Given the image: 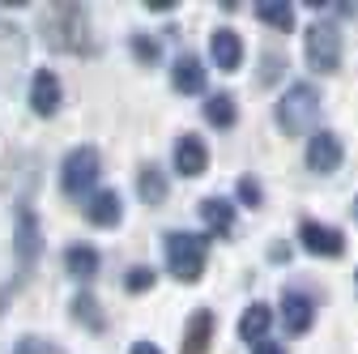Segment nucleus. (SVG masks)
I'll use <instances>...</instances> for the list:
<instances>
[{
  "mask_svg": "<svg viewBox=\"0 0 358 354\" xmlns=\"http://www.w3.org/2000/svg\"><path fill=\"white\" fill-rule=\"evenodd\" d=\"M43 38L56 52H90V22H85V5H52L43 13Z\"/></svg>",
  "mask_w": 358,
  "mask_h": 354,
  "instance_id": "obj_1",
  "label": "nucleus"
},
{
  "mask_svg": "<svg viewBox=\"0 0 358 354\" xmlns=\"http://www.w3.org/2000/svg\"><path fill=\"white\" fill-rule=\"evenodd\" d=\"M166 252V269L179 282H196L205 274V260H209V235H192V231H166L162 239Z\"/></svg>",
  "mask_w": 358,
  "mask_h": 354,
  "instance_id": "obj_2",
  "label": "nucleus"
},
{
  "mask_svg": "<svg viewBox=\"0 0 358 354\" xmlns=\"http://www.w3.org/2000/svg\"><path fill=\"white\" fill-rule=\"evenodd\" d=\"M316 120H320V90L311 81H294L278 103V128L286 137H303L316 128Z\"/></svg>",
  "mask_w": 358,
  "mask_h": 354,
  "instance_id": "obj_3",
  "label": "nucleus"
},
{
  "mask_svg": "<svg viewBox=\"0 0 358 354\" xmlns=\"http://www.w3.org/2000/svg\"><path fill=\"white\" fill-rule=\"evenodd\" d=\"M303 56H307V64L316 69V73H337V69H341V56H345L337 22H329V17H316V22H311V26L303 30Z\"/></svg>",
  "mask_w": 358,
  "mask_h": 354,
  "instance_id": "obj_4",
  "label": "nucleus"
},
{
  "mask_svg": "<svg viewBox=\"0 0 358 354\" xmlns=\"http://www.w3.org/2000/svg\"><path fill=\"white\" fill-rule=\"evenodd\" d=\"M99 171H103L99 150H94V146H77V150H69L64 162H60V188H64L69 197H81V192L94 188Z\"/></svg>",
  "mask_w": 358,
  "mask_h": 354,
  "instance_id": "obj_5",
  "label": "nucleus"
},
{
  "mask_svg": "<svg viewBox=\"0 0 358 354\" xmlns=\"http://www.w3.org/2000/svg\"><path fill=\"white\" fill-rule=\"evenodd\" d=\"M13 252H17V269L30 274L38 256H43V227H38V213L30 205H17V218H13Z\"/></svg>",
  "mask_w": 358,
  "mask_h": 354,
  "instance_id": "obj_6",
  "label": "nucleus"
},
{
  "mask_svg": "<svg viewBox=\"0 0 358 354\" xmlns=\"http://www.w3.org/2000/svg\"><path fill=\"white\" fill-rule=\"evenodd\" d=\"M345 158V146L337 132H311V141H307V167L316 171V175H333Z\"/></svg>",
  "mask_w": 358,
  "mask_h": 354,
  "instance_id": "obj_7",
  "label": "nucleus"
},
{
  "mask_svg": "<svg viewBox=\"0 0 358 354\" xmlns=\"http://www.w3.org/2000/svg\"><path fill=\"white\" fill-rule=\"evenodd\" d=\"M299 243H303L311 256H329V260H337V256L345 252V235H341L337 227H324V222H303V227H299Z\"/></svg>",
  "mask_w": 358,
  "mask_h": 354,
  "instance_id": "obj_8",
  "label": "nucleus"
},
{
  "mask_svg": "<svg viewBox=\"0 0 358 354\" xmlns=\"http://www.w3.org/2000/svg\"><path fill=\"white\" fill-rule=\"evenodd\" d=\"M120 218H124V201H120V192H111V188H99L94 197L85 201V222H90V227L115 231Z\"/></svg>",
  "mask_w": 358,
  "mask_h": 354,
  "instance_id": "obj_9",
  "label": "nucleus"
},
{
  "mask_svg": "<svg viewBox=\"0 0 358 354\" xmlns=\"http://www.w3.org/2000/svg\"><path fill=\"white\" fill-rule=\"evenodd\" d=\"M205 167H209V146L196 132H184V137L175 141V171L184 175V180H196V175H205Z\"/></svg>",
  "mask_w": 358,
  "mask_h": 354,
  "instance_id": "obj_10",
  "label": "nucleus"
},
{
  "mask_svg": "<svg viewBox=\"0 0 358 354\" xmlns=\"http://www.w3.org/2000/svg\"><path fill=\"white\" fill-rule=\"evenodd\" d=\"M30 111L43 115V120L60 111V77H56L52 69H38V73L30 77Z\"/></svg>",
  "mask_w": 358,
  "mask_h": 354,
  "instance_id": "obj_11",
  "label": "nucleus"
},
{
  "mask_svg": "<svg viewBox=\"0 0 358 354\" xmlns=\"http://www.w3.org/2000/svg\"><path fill=\"white\" fill-rule=\"evenodd\" d=\"M282 325L294 337L311 333V325H316V303H311L303 290H282Z\"/></svg>",
  "mask_w": 358,
  "mask_h": 354,
  "instance_id": "obj_12",
  "label": "nucleus"
},
{
  "mask_svg": "<svg viewBox=\"0 0 358 354\" xmlns=\"http://www.w3.org/2000/svg\"><path fill=\"white\" fill-rule=\"evenodd\" d=\"M209 56H213V64H217L222 73H235V69L243 64V38H239L235 30H227V26H217V30L209 34Z\"/></svg>",
  "mask_w": 358,
  "mask_h": 354,
  "instance_id": "obj_13",
  "label": "nucleus"
},
{
  "mask_svg": "<svg viewBox=\"0 0 358 354\" xmlns=\"http://www.w3.org/2000/svg\"><path fill=\"white\" fill-rule=\"evenodd\" d=\"M205 64H201V56H192V52H184L175 64H171V85H175V94H205Z\"/></svg>",
  "mask_w": 358,
  "mask_h": 354,
  "instance_id": "obj_14",
  "label": "nucleus"
},
{
  "mask_svg": "<svg viewBox=\"0 0 358 354\" xmlns=\"http://www.w3.org/2000/svg\"><path fill=\"white\" fill-rule=\"evenodd\" d=\"M201 222L209 227V235H231L235 231V205L227 197H205L201 201Z\"/></svg>",
  "mask_w": 358,
  "mask_h": 354,
  "instance_id": "obj_15",
  "label": "nucleus"
},
{
  "mask_svg": "<svg viewBox=\"0 0 358 354\" xmlns=\"http://www.w3.org/2000/svg\"><path fill=\"white\" fill-rule=\"evenodd\" d=\"M99 264H103L99 248H90V243H69V248H64V269H69L77 282H90V278L99 274Z\"/></svg>",
  "mask_w": 358,
  "mask_h": 354,
  "instance_id": "obj_16",
  "label": "nucleus"
},
{
  "mask_svg": "<svg viewBox=\"0 0 358 354\" xmlns=\"http://www.w3.org/2000/svg\"><path fill=\"white\" fill-rule=\"evenodd\" d=\"M209 341H213V312L196 307L188 320V333H184V354H209Z\"/></svg>",
  "mask_w": 358,
  "mask_h": 354,
  "instance_id": "obj_17",
  "label": "nucleus"
},
{
  "mask_svg": "<svg viewBox=\"0 0 358 354\" xmlns=\"http://www.w3.org/2000/svg\"><path fill=\"white\" fill-rule=\"evenodd\" d=\"M268 329H273V307H268V303H248V312L239 320V337L256 346V341H264Z\"/></svg>",
  "mask_w": 358,
  "mask_h": 354,
  "instance_id": "obj_18",
  "label": "nucleus"
},
{
  "mask_svg": "<svg viewBox=\"0 0 358 354\" xmlns=\"http://www.w3.org/2000/svg\"><path fill=\"white\" fill-rule=\"evenodd\" d=\"M73 320H77L81 329H90V333H103V329H107V320H103V303L90 295V290H77V299H73Z\"/></svg>",
  "mask_w": 358,
  "mask_h": 354,
  "instance_id": "obj_19",
  "label": "nucleus"
},
{
  "mask_svg": "<svg viewBox=\"0 0 358 354\" xmlns=\"http://www.w3.org/2000/svg\"><path fill=\"white\" fill-rule=\"evenodd\" d=\"M166 192H171V188H166V175H162L154 162H145V167L137 171V197H141L145 205H162Z\"/></svg>",
  "mask_w": 358,
  "mask_h": 354,
  "instance_id": "obj_20",
  "label": "nucleus"
},
{
  "mask_svg": "<svg viewBox=\"0 0 358 354\" xmlns=\"http://www.w3.org/2000/svg\"><path fill=\"white\" fill-rule=\"evenodd\" d=\"M256 17H260L264 26L282 30V34L294 30V5H286V0H260V5H256Z\"/></svg>",
  "mask_w": 358,
  "mask_h": 354,
  "instance_id": "obj_21",
  "label": "nucleus"
},
{
  "mask_svg": "<svg viewBox=\"0 0 358 354\" xmlns=\"http://www.w3.org/2000/svg\"><path fill=\"white\" fill-rule=\"evenodd\" d=\"M205 120L213 124V128H235V120H239V111H235V99L222 90V94H209L205 99Z\"/></svg>",
  "mask_w": 358,
  "mask_h": 354,
  "instance_id": "obj_22",
  "label": "nucleus"
},
{
  "mask_svg": "<svg viewBox=\"0 0 358 354\" xmlns=\"http://www.w3.org/2000/svg\"><path fill=\"white\" fill-rule=\"evenodd\" d=\"M132 56L141 64H158L162 60V43H154L150 34H132Z\"/></svg>",
  "mask_w": 358,
  "mask_h": 354,
  "instance_id": "obj_23",
  "label": "nucleus"
},
{
  "mask_svg": "<svg viewBox=\"0 0 358 354\" xmlns=\"http://www.w3.org/2000/svg\"><path fill=\"white\" fill-rule=\"evenodd\" d=\"M154 282H158V274L145 269V264H137V269H128V274H124V290H132V295H145Z\"/></svg>",
  "mask_w": 358,
  "mask_h": 354,
  "instance_id": "obj_24",
  "label": "nucleus"
},
{
  "mask_svg": "<svg viewBox=\"0 0 358 354\" xmlns=\"http://www.w3.org/2000/svg\"><path fill=\"white\" fill-rule=\"evenodd\" d=\"M239 201H243V205H260V184H256V175H243V180H239Z\"/></svg>",
  "mask_w": 358,
  "mask_h": 354,
  "instance_id": "obj_25",
  "label": "nucleus"
},
{
  "mask_svg": "<svg viewBox=\"0 0 358 354\" xmlns=\"http://www.w3.org/2000/svg\"><path fill=\"white\" fill-rule=\"evenodd\" d=\"M13 354H52V346L43 341V337H22V341L13 346Z\"/></svg>",
  "mask_w": 358,
  "mask_h": 354,
  "instance_id": "obj_26",
  "label": "nucleus"
},
{
  "mask_svg": "<svg viewBox=\"0 0 358 354\" xmlns=\"http://www.w3.org/2000/svg\"><path fill=\"white\" fill-rule=\"evenodd\" d=\"M278 77H282V56H268L264 69H260V85H273Z\"/></svg>",
  "mask_w": 358,
  "mask_h": 354,
  "instance_id": "obj_27",
  "label": "nucleus"
},
{
  "mask_svg": "<svg viewBox=\"0 0 358 354\" xmlns=\"http://www.w3.org/2000/svg\"><path fill=\"white\" fill-rule=\"evenodd\" d=\"M252 354H286V346H278V341H256Z\"/></svg>",
  "mask_w": 358,
  "mask_h": 354,
  "instance_id": "obj_28",
  "label": "nucleus"
},
{
  "mask_svg": "<svg viewBox=\"0 0 358 354\" xmlns=\"http://www.w3.org/2000/svg\"><path fill=\"white\" fill-rule=\"evenodd\" d=\"M128 354H162V350H158L154 341H132V350H128Z\"/></svg>",
  "mask_w": 358,
  "mask_h": 354,
  "instance_id": "obj_29",
  "label": "nucleus"
},
{
  "mask_svg": "<svg viewBox=\"0 0 358 354\" xmlns=\"http://www.w3.org/2000/svg\"><path fill=\"white\" fill-rule=\"evenodd\" d=\"M145 9H154V13H171V9H175V0H150Z\"/></svg>",
  "mask_w": 358,
  "mask_h": 354,
  "instance_id": "obj_30",
  "label": "nucleus"
},
{
  "mask_svg": "<svg viewBox=\"0 0 358 354\" xmlns=\"http://www.w3.org/2000/svg\"><path fill=\"white\" fill-rule=\"evenodd\" d=\"M354 218H358V201H354Z\"/></svg>",
  "mask_w": 358,
  "mask_h": 354,
  "instance_id": "obj_31",
  "label": "nucleus"
},
{
  "mask_svg": "<svg viewBox=\"0 0 358 354\" xmlns=\"http://www.w3.org/2000/svg\"><path fill=\"white\" fill-rule=\"evenodd\" d=\"M354 282H358V274H354Z\"/></svg>",
  "mask_w": 358,
  "mask_h": 354,
  "instance_id": "obj_32",
  "label": "nucleus"
}]
</instances>
